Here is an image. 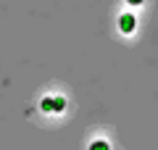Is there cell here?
I'll return each instance as SVG.
<instances>
[{"label":"cell","instance_id":"cell-1","mask_svg":"<svg viewBox=\"0 0 158 150\" xmlns=\"http://www.w3.org/2000/svg\"><path fill=\"white\" fill-rule=\"evenodd\" d=\"M40 108L45 113H61L66 108V98L63 95H45V98L40 100Z\"/></svg>","mask_w":158,"mask_h":150},{"label":"cell","instance_id":"cell-2","mask_svg":"<svg viewBox=\"0 0 158 150\" xmlns=\"http://www.w3.org/2000/svg\"><path fill=\"white\" fill-rule=\"evenodd\" d=\"M135 27H137V19H135V13H121V16H118V29H121V32L124 34H132L135 32Z\"/></svg>","mask_w":158,"mask_h":150},{"label":"cell","instance_id":"cell-3","mask_svg":"<svg viewBox=\"0 0 158 150\" xmlns=\"http://www.w3.org/2000/svg\"><path fill=\"white\" fill-rule=\"evenodd\" d=\"M90 150H111V145H108L106 140H92V142H90Z\"/></svg>","mask_w":158,"mask_h":150},{"label":"cell","instance_id":"cell-4","mask_svg":"<svg viewBox=\"0 0 158 150\" xmlns=\"http://www.w3.org/2000/svg\"><path fill=\"white\" fill-rule=\"evenodd\" d=\"M127 3H129V6H140L142 0H127Z\"/></svg>","mask_w":158,"mask_h":150}]
</instances>
